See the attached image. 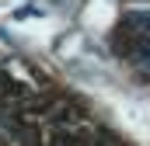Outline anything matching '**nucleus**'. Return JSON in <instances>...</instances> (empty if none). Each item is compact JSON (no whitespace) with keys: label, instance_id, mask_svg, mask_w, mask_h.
Segmentation results:
<instances>
[{"label":"nucleus","instance_id":"1","mask_svg":"<svg viewBox=\"0 0 150 146\" xmlns=\"http://www.w3.org/2000/svg\"><path fill=\"white\" fill-rule=\"evenodd\" d=\"M122 25L133 32V35H143L150 38V11H129L126 18H122Z\"/></svg>","mask_w":150,"mask_h":146}]
</instances>
